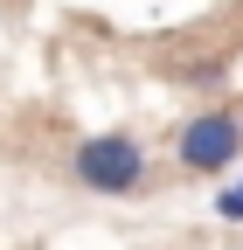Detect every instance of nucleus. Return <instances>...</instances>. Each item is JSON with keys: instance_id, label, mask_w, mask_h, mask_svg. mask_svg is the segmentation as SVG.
<instances>
[{"instance_id": "nucleus-1", "label": "nucleus", "mask_w": 243, "mask_h": 250, "mask_svg": "<svg viewBox=\"0 0 243 250\" xmlns=\"http://www.w3.org/2000/svg\"><path fill=\"white\" fill-rule=\"evenodd\" d=\"M70 174L90 195H139L146 188V146L132 132H90L77 153H70Z\"/></svg>"}, {"instance_id": "nucleus-2", "label": "nucleus", "mask_w": 243, "mask_h": 250, "mask_svg": "<svg viewBox=\"0 0 243 250\" xmlns=\"http://www.w3.org/2000/svg\"><path fill=\"white\" fill-rule=\"evenodd\" d=\"M236 153H243V111H229V104L195 111V118L174 132V160L188 167V174H223Z\"/></svg>"}, {"instance_id": "nucleus-3", "label": "nucleus", "mask_w": 243, "mask_h": 250, "mask_svg": "<svg viewBox=\"0 0 243 250\" xmlns=\"http://www.w3.org/2000/svg\"><path fill=\"white\" fill-rule=\"evenodd\" d=\"M216 215H223V223H243V181H236V188H223V195H216Z\"/></svg>"}]
</instances>
